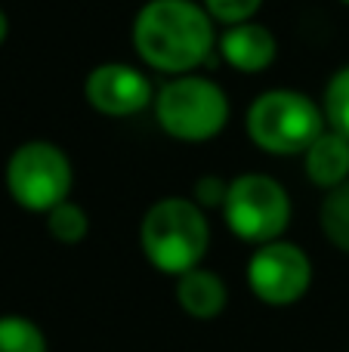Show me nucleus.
Listing matches in <instances>:
<instances>
[{
	"mask_svg": "<svg viewBox=\"0 0 349 352\" xmlns=\"http://www.w3.org/2000/svg\"><path fill=\"white\" fill-rule=\"evenodd\" d=\"M133 47L155 72L192 74L216 47L214 19L195 0H148L136 12Z\"/></svg>",
	"mask_w": 349,
	"mask_h": 352,
	"instance_id": "obj_1",
	"label": "nucleus"
},
{
	"mask_svg": "<svg viewBox=\"0 0 349 352\" xmlns=\"http://www.w3.org/2000/svg\"><path fill=\"white\" fill-rule=\"evenodd\" d=\"M210 229L204 207L192 198H161L139 223V248L146 260L164 275H183L201 266Z\"/></svg>",
	"mask_w": 349,
	"mask_h": 352,
	"instance_id": "obj_2",
	"label": "nucleus"
},
{
	"mask_svg": "<svg viewBox=\"0 0 349 352\" xmlns=\"http://www.w3.org/2000/svg\"><path fill=\"white\" fill-rule=\"evenodd\" d=\"M325 124V111L297 90H266L247 109V136L269 155H303Z\"/></svg>",
	"mask_w": 349,
	"mask_h": 352,
	"instance_id": "obj_3",
	"label": "nucleus"
},
{
	"mask_svg": "<svg viewBox=\"0 0 349 352\" xmlns=\"http://www.w3.org/2000/svg\"><path fill=\"white\" fill-rule=\"evenodd\" d=\"M152 105L161 130L183 142L214 140L229 121V96L216 80L201 74H179L167 80Z\"/></svg>",
	"mask_w": 349,
	"mask_h": 352,
	"instance_id": "obj_4",
	"label": "nucleus"
},
{
	"mask_svg": "<svg viewBox=\"0 0 349 352\" xmlns=\"http://www.w3.org/2000/svg\"><path fill=\"white\" fill-rule=\"evenodd\" d=\"M223 217L232 235L260 248L284 235L291 223V198L269 173H241L229 182Z\"/></svg>",
	"mask_w": 349,
	"mask_h": 352,
	"instance_id": "obj_5",
	"label": "nucleus"
},
{
	"mask_svg": "<svg viewBox=\"0 0 349 352\" xmlns=\"http://www.w3.org/2000/svg\"><path fill=\"white\" fill-rule=\"evenodd\" d=\"M74 170L68 155L53 142H25L6 161V188L12 201L31 213H49L68 201Z\"/></svg>",
	"mask_w": 349,
	"mask_h": 352,
	"instance_id": "obj_6",
	"label": "nucleus"
},
{
	"mask_svg": "<svg viewBox=\"0 0 349 352\" xmlns=\"http://www.w3.org/2000/svg\"><path fill=\"white\" fill-rule=\"evenodd\" d=\"M247 285L266 306H294L313 285V263L300 244H260L247 260Z\"/></svg>",
	"mask_w": 349,
	"mask_h": 352,
	"instance_id": "obj_7",
	"label": "nucleus"
},
{
	"mask_svg": "<svg viewBox=\"0 0 349 352\" xmlns=\"http://www.w3.org/2000/svg\"><path fill=\"white\" fill-rule=\"evenodd\" d=\"M87 102L109 118H130L155 102L152 80L133 65L105 62L87 74Z\"/></svg>",
	"mask_w": 349,
	"mask_h": 352,
	"instance_id": "obj_8",
	"label": "nucleus"
},
{
	"mask_svg": "<svg viewBox=\"0 0 349 352\" xmlns=\"http://www.w3.org/2000/svg\"><path fill=\"white\" fill-rule=\"evenodd\" d=\"M220 56L235 68V72H263L275 62L278 43L266 25L257 22H241V25H229L223 31V37L216 41Z\"/></svg>",
	"mask_w": 349,
	"mask_h": 352,
	"instance_id": "obj_9",
	"label": "nucleus"
},
{
	"mask_svg": "<svg viewBox=\"0 0 349 352\" xmlns=\"http://www.w3.org/2000/svg\"><path fill=\"white\" fill-rule=\"evenodd\" d=\"M303 164H306V176L313 186L331 192L349 179V140L331 127L322 130L319 140L303 152Z\"/></svg>",
	"mask_w": 349,
	"mask_h": 352,
	"instance_id": "obj_10",
	"label": "nucleus"
},
{
	"mask_svg": "<svg viewBox=\"0 0 349 352\" xmlns=\"http://www.w3.org/2000/svg\"><path fill=\"white\" fill-rule=\"evenodd\" d=\"M177 300L192 318H216L226 309L229 291L216 272L195 266L177 275Z\"/></svg>",
	"mask_w": 349,
	"mask_h": 352,
	"instance_id": "obj_11",
	"label": "nucleus"
},
{
	"mask_svg": "<svg viewBox=\"0 0 349 352\" xmlns=\"http://www.w3.org/2000/svg\"><path fill=\"white\" fill-rule=\"evenodd\" d=\"M319 223L328 241L337 250L349 254V179L325 195L319 210Z\"/></svg>",
	"mask_w": 349,
	"mask_h": 352,
	"instance_id": "obj_12",
	"label": "nucleus"
},
{
	"mask_svg": "<svg viewBox=\"0 0 349 352\" xmlns=\"http://www.w3.org/2000/svg\"><path fill=\"white\" fill-rule=\"evenodd\" d=\"M0 352H47V337L31 318L0 316Z\"/></svg>",
	"mask_w": 349,
	"mask_h": 352,
	"instance_id": "obj_13",
	"label": "nucleus"
},
{
	"mask_svg": "<svg viewBox=\"0 0 349 352\" xmlns=\"http://www.w3.org/2000/svg\"><path fill=\"white\" fill-rule=\"evenodd\" d=\"M47 229L56 241L78 244L80 238L90 232V217H87V210L80 204H74V201H62V204H56L53 210L47 213Z\"/></svg>",
	"mask_w": 349,
	"mask_h": 352,
	"instance_id": "obj_14",
	"label": "nucleus"
},
{
	"mask_svg": "<svg viewBox=\"0 0 349 352\" xmlns=\"http://www.w3.org/2000/svg\"><path fill=\"white\" fill-rule=\"evenodd\" d=\"M322 111H325L328 127L337 130V133H344L349 140V65L340 68V72L328 80Z\"/></svg>",
	"mask_w": 349,
	"mask_h": 352,
	"instance_id": "obj_15",
	"label": "nucleus"
},
{
	"mask_svg": "<svg viewBox=\"0 0 349 352\" xmlns=\"http://www.w3.org/2000/svg\"><path fill=\"white\" fill-rule=\"evenodd\" d=\"M263 0H204V10L210 12L214 22L223 25H241L251 22V16L260 10Z\"/></svg>",
	"mask_w": 349,
	"mask_h": 352,
	"instance_id": "obj_16",
	"label": "nucleus"
},
{
	"mask_svg": "<svg viewBox=\"0 0 349 352\" xmlns=\"http://www.w3.org/2000/svg\"><path fill=\"white\" fill-rule=\"evenodd\" d=\"M226 192H229L226 179H220V176H201L195 182V188H192V201L198 207H223Z\"/></svg>",
	"mask_w": 349,
	"mask_h": 352,
	"instance_id": "obj_17",
	"label": "nucleus"
},
{
	"mask_svg": "<svg viewBox=\"0 0 349 352\" xmlns=\"http://www.w3.org/2000/svg\"><path fill=\"white\" fill-rule=\"evenodd\" d=\"M6 31H10V19H6V12L0 10V43L6 41Z\"/></svg>",
	"mask_w": 349,
	"mask_h": 352,
	"instance_id": "obj_18",
	"label": "nucleus"
},
{
	"mask_svg": "<svg viewBox=\"0 0 349 352\" xmlns=\"http://www.w3.org/2000/svg\"><path fill=\"white\" fill-rule=\"evenodd\" d=\"M344 3H346V6H349V0H344Z\"/></svg>",
	"mask_w": 349,
	"mask_h": 352,
	"instance_id": "obj_19",
	"label": "nucleus"
}]
</instances>
